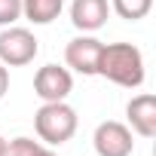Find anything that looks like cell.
<instances>
[{"mask_svg":"<svg viewBox=\"0 0 156 156\" xmlns=\"http://www.w3.org/2000/svg\"><path fill=\"white\" fill-rule=\"evenodd\" d=\"M6 92H9V67L0 61V98H3Z\"/></svg>","mask_w":156,"mask_h":156,"instance_id":"obj_13","label":"cell"},{"mask_svg":"<svg viewBox=\"0 0 156 156\" xmlns=\"http://www.w3.org/2000/svg\"><path fill=\"white\" fill-rule=\"evenodd\" d=\"M76 110L67 101H43V107L34 113V129L43 144L61 147L76 135Z\"/></svg>","mask_w":156,"mask_h":156,"instance_id":"obj_2","label":"cell"},{"mask_svg":"<svg viewBox=\"0 0 156 156\" xmlns=\"http://www.w3.org/2000/svg\"><path fill=\"white\" fill-rule=\"evenodd\" d=\"M110 9L126 22H138L153 9V0H110Z\"/></svg>","mask_w":156,"mask_h":156,"instance_id":"obj_11","label":"cell"},{"mask_svg":"<svg viewBox=\"0 0 156 156\" xmlns=\"http://www.w3.org/2000/svg\"><path fill=\"white\" fill-rule=\"evenodd\" d=\"M98 76L122 89H138L144 83V52L132 43H104L98 58Z\"/></svg>","mask_w":156,"mask_h":156,"instance_id":"obj_1","label":"cell"},{"mask_svg":"<svg viewBox=\"0 0 156 156\" xmlns=\"http://www.w3.org/2000/svg\"><path fill=\"white\" fill-rule=\"evenodd\" d=\"M92 144H95L98 156H132L135 153V135H132V129L126 122H116V119L98 122V129L92 135Z\"/></svg>","mask_w":156,"mask_h":156,"instance_id":"obj_4","label":"cell"},{"mask_svg":"<svg viewBox=\"0 0 156 156\" xmlns=\"http://www.w3.org/2000/svg\"><path fill=\"white\" fill-rule=\"evenodd\" d=\"M126 119H129L132 135L156 138V98H153L150 92L135 95V98L126 104Z\"/></svg>","mask_w":156,"mask_h":156,"instance_id":"obj_8","label":"cell"},{"mask_svg":"<svg viewBox=\"0 0 156 156\" xmlns=\"http://www.w3.org/2000/svg\"><path fill=\"white\" fill-rule=\"evenodd\" d=\"M73 89V76L61 64H43L34 73V95L40 101H67Z\"/></svg>","mask_w":156,"mask_h":156,"instance_id":"obj_6","label":"cell"},{"mask_svg":"<svg viewBox=\"0 0 156 156\" xmlns=\"http://www.w3.org/2000/svg\"><path fill=\"white\" fill-rule=\"evenodd\" d=\"M3 153H6V138L0 135V156H3Z\"/></svg>","mask_w":156,"mask_h":156,"instance_id":"obj_14","label":"cell"},{"mask_svg":"<svg viewBox=\"0 0 156 156\" xmlns=\"http://www.w3.org/2000/svg\"><path fill=\"white\" fill-rule=\"evenodd\" d=\"M101 49L104 43L92 34H80L73 37L67 46H64V64L83 76H98V58H101Z\"/></svg>","mask_w":156,"mask_h":156,"instance_id":"obj_5","label":"cell"},{"mask_svg":"<svg viewBox=\"0 0 156 156\" xmlns=\"http://www.w3.org/2000/svg\"><path fill=\"white\" fill-rule=\"evenodd\" d=\"M40 52V43L37 37L28 31V28H3L0 31V61L6 67H22V64H31Z\"/></svg>","mask_w":156,"mask_h":156,"instance_id":"obj_3","label":"cell"},{"mask_svg":"<svg viewBox=\"0 0 156 156\" xmlns=\"http://www.w3.org/2000/svg\"><path fill=\"white\" fill-rule=\"evenodd\" d=\"M110 19V3L107 0H73L70 3V22L76 31L95 34L107 25Z\"/></svg>","mask_w":156,"mask_h":156,"instance_id":"obj_7","label":"cell"},{"mask_svg":"<svg viewBox=\"0 0 156 156\" xmlns=\"http://www.w3.org/2000/svg\"><path fill=\"white\" fill-rule=\"evenodd\" d=\"M64 0H22V16L34 25H52L61 16Z\"/></svg>","mask_w":156,"mask_h":156,"instance_id":"obj_9","label":"cell"},{"mask_svg":"<svg viewBox=\"0 0 156 156\" xmlns=\"http://www.w3.org/2000/svg\"><path fill=\"white\" fill-rule=\"evenodd\" d=\"M22 19V0H0V28H9Z\"/></svg>","mask_w":156,"mask_h":156,"instance_id":"obj_12","label":"cell"},{"mask_svg":"<svg viewBox=\"0 0 156 156\" xmlns=\"http://www.w3.org/2000/svg\"><path fill=\"white\" fill-rule=\"evenodd\" d=\"M3 156H58V153H52L49 144H40L34 138H16V141H6Z\"/></svg>","mask_w":156,"mask_h":156,"instance_id":"obj_10","label":"cell"}]
</instances>
